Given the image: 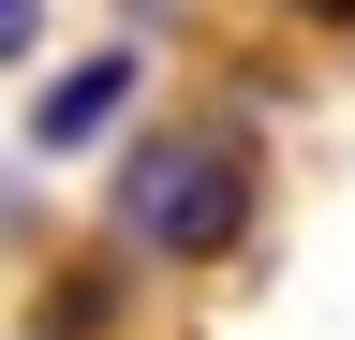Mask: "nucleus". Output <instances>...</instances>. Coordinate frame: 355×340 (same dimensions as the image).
<instances>
[{"label": "nucleus", "mask_w": 355, "mask_h": 340, "mask_svg": "<svg viewBox=\"0 0 355 340\" xmlns=\"http://www.w3.org/2000/svg\"><path fill=\"white\" fill-rule=\"evenodd\" d=\"M119 237L148 267H222L252 237V148L222 118H163V134L119 148Z\"/></svg>", "instance_id": "f257e3e1"}, {"label": "nucleus", "mask_w": 355, "mask_h": 340, "mask_svg": "<svg viewBox=\"0 0 355 340\" xmlns=\"http://www.w3.org/2000/svg\"><path fill=\"white\" fill-rule=\"evenodd\" d=\"M30 45H44V0H0V74H15Z\"/></svg>", "instance_id": "7ed1b4c3"}, {"label": "nucleus", "mask_w": 355, "mask_h": 340, "mask_svg": "<svg viewBox=\"0 0 355 340\" xmlns=\"http://www.w3.org/2000/svg\"><path fill=\"white\" fill-rule=\"evenodd\" d=\"M282 15H296V30H355V0H282Z\"/></svg>", "instance_id": "20e7f679"}, {"label": "nucleus", "mask_w": 355, "mask_h": 340, "mask_svg": "<svg viewBox=\"0 0 355 340\" xmlns=\"http://www.w3.org/2000/svg\"><path fill=\"white\" fill-rule=\"evenodd\" d=\"M119 104H133V45L74 60V74H44V104H30V148H89V134H119Z\"/></svg>", "instance_id": "f03ea898"}]
</instances>
